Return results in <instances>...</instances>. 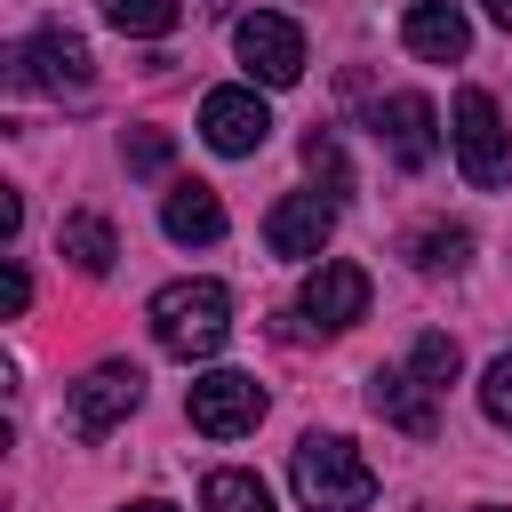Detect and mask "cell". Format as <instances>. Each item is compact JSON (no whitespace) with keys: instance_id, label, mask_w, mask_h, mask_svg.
<instances>
[{"instance_id":"6da1fadb","label":"cell","mask_w":512,"mask_h":512,"mask_svg":"<svg viewBox=\"0 0 512 512\" xmlns=\"http://www.w3.org/2000/svg\"><path fill=\"white\" fill-rule=\"evenodd\" d=\"M288 488L304 512H368L376 504V472L344 432H304L288 456Z\"/></svg>"},{"instance_id":"7a4b0ae2","label":"cell","mask_w":512,"mask_h":512,"mask_svg":"<svg viewBox=\"0 0 512 512\" xmlns=\"http://www.w3.org/2000/svg\"><path fill=\"white\" fill-rule=\"evenodd\" d=\"M232 336V288L224 280H168L152 296V344L176 360H208Z\"/></svg>"},{"instance_id":"3957f363","label":"cell","mask_w":512,"mask_h":512,"mask_svg":"<svg viewBox=\"0 0 512 512\" xmlns=\"http://www.w3.org/2000/svg\"><path fill=\"white\" fill-rule=\"evenodd\" d=\"M448 144H456V168L472 192H496L512 184V128L496 112L488 88H456V112H448Z\"/></svg>"},{"instance_id":"277c9868","label":"cell","mask_w":512,"mask_h":512,"mask_svg":"<svg viewBox=\"0 0 512 512\" xmlns=\"http://www.w3.org/2000/svg\"><path fill=\"white\" fill-rule=\"evenodd\" d=\"M8 80H16V88H40V96H88L96 64H88V40H80V32L40 24L32 40L8 48Z\"/></svg>"},{"instance_id":"5b68a950","label":"cell","mask_w":512,"mask_h":512,"mask_svg":"<svg viewBox=\"0 0 512 512\" xmlns=\"http://www.w3.org/2000/svg\"><path fill=\"white\" fill-rule=\"evenodd\" d=\"M136 400H144V368H136V360H96V368L72 384V408H64V416H72L80 440H104L112 424L136 416Z\"/></svg>"},{"instance_id":"8992f818","label":"cell","mask_w":512,"mask_h":512,"mask_svg":"<svg viewBox=\"0 0 512 512\" xmlns=\"http://www.w3.org/2000/svg\"><path fill=\"white\" fill-rule=\"evenodd\" d=\"M184 416H192V432H208V440H240V432H256V416H264V384L240 376V368H208V376L184 392Z\"/></svg>"},{"instance_id":"52a82bcc","label":"cell","mask_w":512,"mask_h":512,"mask_svg":"<svg viewBox=\"0 0 512 512\" xmlns=\"http://www.w3.org/2000/svg\"><path fill=\"white\" fill-rule=\"evenodd\" d=\"M232 48H240L248 80H264V88H296V80H304V32H296L288 16H272V8L240 16V24H232Z\"/></svg>"},{"instance_id":"ba28073f","label":"cell","mask_w":512,"mask_h":512,"mask_svg":"<svg viewBox=\"0 0 512 512\" xmlns=\"http://www.w3.org/2000/svg\"><path fill=\"white\" fill-rule=\"evenodd\" d=\"M368 272L360 264H336V256H320L312 264V280H304V296H296V320L304 328H320V336H344L352 320H368Z\"/></svg>"},{"instance_id":"9c48e42d","label":"cell","mask_w":512,"mask_h":512,"mask_svg":"<svg viewBox=\"0 0 512 512\" xmlns=\"http://www.w3.org/2000/svg\"><path fill=\"white\" fill-rule=\"evenodd\" d=\"M200 136H208L224 160H248V152H264V136H272V112H264L256 88H208V96H200Z\"/></svg>"},{"instance_id":"30bf717a","label":"cell","mask_w":512,"mask_h":512,"mask_svg":"<svg viewBox=\"0 0 512 512\" xmlns=\"http://www.w3.org/2000/svg\"><path fill=\"white\" fill-rule=\"evenodd\" d=\"M376 136H384V152L400 168H432L440 160V112H432V96H416V88L384 96L376 104Z\"/></svg>"},{"instance_id":"8fae6325","label":"cell","mask_w":512,"mask_h":512,"mask_svg":"<svg viewBox=\"0 0 512 512\" xmlns=\"http://www.w3.org/2000/svg\"><path fill=\"white\" fill-rule=\"evenodd\" d=\"M328 232H336V200H328V192H288V200H272V216H264V248L288 256V264L320 256Z\"/></svg>"},{"instance_id":"7c38bea8","label":"cell","mask_w":512,"mask_h":512,"mask_svg":"<svg viewBox=\"0 0 512 512\" xmlns=\"http://www.w3.org/2000/svg\"><path fill=\"white\" fill-rule=\"evenodd\" d=\"M368 408H376L392 432H408V440H432V432H440V392H432L416 368H376V376H368Z\"/></svg>"},{"instance_id":"4fadbf2b","label":"cell","mask_w":512,"mask_h":512,"mask_svg":"<svg viewBox=\"0 0 512 512\" xmlns=\"http://www.w3.org/2000/svg\"><path fill=\"white\" fill-rule=\"evenodd\" d=\"M400 40H408L424 64H456V56L472 48V24H464V8H456V0H408Z\"/></svg>"},{"instance_id":"5bb4252c","label":"cell","mask_w":512,"mask_h":512,"mask_svg":"<svg viewBox=\"0 0 512 512\" xmlns=\"http://www.w3.org/2000/svg\"><path fill=\"white\" fill-rule=\"evenodd\" d=\"M160 232L176 240V248H208V240H224V200L192 176V184H168V200H160Z\"/></svg>"},{"instance_id":"9a60e30c","label":"cell","mask_w":512,"mask_h":512,"mask_svg":"<svg viewBox=\"0 0 512 512\" xmlns=\"http://www.w3.org/2000/svg\"><path fill=\"white\" fill-rule=\"evenodd\" d=\"M56 256H72V272L104 280V272L120 264V240H112L104 216H64V224H56Z\"/></svg>"},{"instance_id":"2e32d148","label":"cell","mask_w":512,"mask_h":512,"mask_svg":"<svg viewBox=\"0 0 512 512\" xmlns=\"http://www.w3.org/2000/svg\"><path fill=\"white\" fill-rule=\"evenodd\" d=\"M200 512H272V488H264L256 472L224 464V472H208V480H200Z\"/></svg>"},{"instance_id":"e0dca14e","label":"cell","mask_w":512,"mask_h":512,"mask_svg":"<svg viewBox=\"0 0 512 512\" xmlns=\"http://www.w3.org/2000/svg\"><path fill=\"white\" fill-rule=\"evenodd\" d=\"M176 0H104V24L112 32H128V40H168L176 32Z\"/></svg>"},{"instance_id":"ac0fdd59","label":"cell","mask_w":512,"mask_h":512,"mask_svg":"<svg viewBox=\"0 0 512 512\" xmlns=\"http://www.w3.org/2000/svg\"><path fill=\"white\" fill-rule=\"evenodd\" d=\"M408 256H416V272H464L472 232H464V224H424V232L408 240Z\"/></svg>"},{"instance_id":"d6986e66","label":"cell","mask_w":512,"mask_h":512,"mask_svg":"<svg viewBox=\"0 0 512 512\" xmlns=\"http://www.w3.org/2000/svg\"><path fill=\"white\" fill-rule=\"evenodd\" d=\"M304 168L320 176V192H328V200H344V192H352V160H344L336 128H312V136H304Z\"/></svg>"},{"instance_id":"ffe728a7","label":"cell","mask_w":512,"mask_h":512,"mask_svg":"<svg viewBox=\"0 0 512 512\" xmlns=\"http://www.w3.org/2000/svg\"><path fill=\"white\" fill-rule=\"evenodd\" d=\"M408 368H416L432 392H448V384H456V368H464V352H456V336H440V328H432V336H416V344H408Z\"/></svg>"},{"instance_id":"44dd1931","label":"cell","mask_w":512,"mask_h":512,"mask_svg":"<svg viewBox=\"0 0 512 512\" xmlns=\"http://www.w3.org/2000/svg\"><path fill=\"white\" fill-rule=\"evenodd\" d=\"M120 160H128L136 176H160V168L176 160V144H168V128H128V136H120Z\"/></svg>"},{"instance_id":"7402d4cb","label":"cell","mask_w":512,"mask_h":512,"mask_svg":"<svg viewBox=\"0 0 512 512\" xmlns=\"http://www.w3.org/2000/svg\"><path fill=\"white\" fill-rule=\"evenodd\" d=\"M480 408H488V424H504V432H512V352H496V360H488V376H480Z\"/></svg>"},{"instance_id":"603a6c76","label":"cell","mask_w":512,"mask_h":512,"mask_svg":"<svg viewBox=\"0 0 512 512\" xmlns=\"http://www.w3.org/2000/svg\"><path fill=\"white\" fill-rule=\"evenodd\" d=\"M0 304H8V320H16L24 304H32V280H24V264H16V256L0 264Z\"/></svg>"},{"instance_id":"cb8c5ba5","label":"cell","mask_w":512,"mask_h":512,"mask_svg":"<svg viewBox=\"0 0 512 512\" xmlns=\"http://www.w3.org/2000/svg\"><path fill=\"white\" fill-rule=\"evenodd\" d=\"M488 16H496V24H504V32H512V0H488Z\"/></svg>"},{"instance_id":"d4e9b609","label":"cell","mask_w":512,"mask_h":512,"mask_svg":"<svg viewBox=\"0 0 512 512\" xmlns=\"http://www.w3.org/2000/svg\"><path fill=\"white\" fill-rule=\"evenodd\" d=\"M128 512H176V504H160V496H144V504H128Z\"/></svg>"},{"instance_id":"484cf974","label":"cell","mask_w":512,"mask_h":512,"mask_svg":"<svg viewBox=\"0 0 512 512\" xmlns=\"http://www.w3.org/2000/svg\"><path fill=\"white\" fill-rule=\"evenodd\" d=\"M200 8H208V16H224V8H232V0H200Z\"/></svg>"},{"instance_id":"4316f807","label":"cell","mask_w":512,"mask_h":512,"mask_svg":"<svg viewBox=\"0 0 512 512\" xmlns=\"http://www.w3.org/2000/svg\"><path fill=\"white\" fill-rule=\"evenodd\" d=\"M480 512H512V504H480Z\"/></svg>"}]
</instances>
